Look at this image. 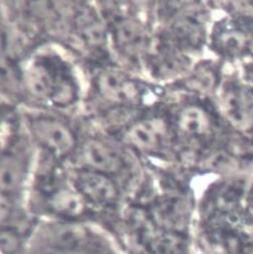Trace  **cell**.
<instances>
[{"label":"cell","mask_w":253,"mask_h":254,"mask_svg":"<svg viewBox=\"0 0 253 254\" xmlns=\"http://www.w3.org/2000/svg\"><path fill=\"white\" fill-rule=\"evenodd\" d=\"M24 81L35 98L52 101L58 106H67L74 98L72 81L47 62L30 64L24 72Z\"/></svg>","instance_id":"6da1fadb"},{"label":"cell","mask_w":253,"mask_h":254,"mask_svg":"<svg viewBox=\"0 0 253 254\" xmlns=\"http://www.w3.org/2000/svg\"><path fill=\"white\" fill-rule=\"evenodd\" d=\"M32 130L37 141L54 155L63 156L74 145V137L71 131L57 120L38 119L32 124Z\"/></svg>","instance_id":"7a4b0ae2"},{"label":"cell","mask_w":253,"mask_h":254,"mask_svg":"<svg viewBox=\"0 0 253 254\" xmlns=\"http://www.w3.org/2000/svg\"><path fill=\"white\" fill-rule=\"evenodd\" d=\"M97 84L101 95L112 103L133 104L138 102L140 97L136 82L116 69L102 72L98 77Z\"/></svg>","instance_id":"3957f363"},{"label":"cell","mask_w":253,"mask_h":254,"mask_svg":"<svg viewBox=\"0 0 253 254\" xmlns=\"http://www.w3.org/2000/svg\"><path fill=\"white\" fill-rule=\"evenodd\" d=\"M75 185L80 195L97 204H111L118 198V190L114 182L106 174L90 169L77 173Z\"/></svg>","instance_id":"277c9868"},{"label":"cell","mask_w":253,"mask_h":254,"mask_svg":"<svg viewBox=\"0 0 253 254\" xmlns=\"http://www.w3.org/2000/svg\"><path fill=\"white\" fill-rule=\"evenodd\" d=\"M81 160L90 170L104 174L118 172L122 167L120 154L104 142L91 140L83 146Z\"/></svg>","instance_id":"5b68a950"},{"label":"cell","mask_w":253,"mask_h":254,"mask_svg":"<svg viewBox=\"0 0 253 254\" xmlns=\"http://www.w3.org/2000/svg\"><path fill=\"white\" fill-rule=\"evenodd\" d=\"M178 126L180 131L187 137L199 138L209 133L210 121L201 108L189 106L181 112Z\"/></svg>","instance_id":"8992f818"},{"label":"cell","mask_w":253,"mask_h":254,"mask_svg":"<svg viewBox=\"0 0 253 254\" xmlns=\"http://www.w3.org/2000/svg\"><path fill=\"white\" fill-rule=\"evenodd\" d=\"M163 134L154 122H140L134 125L128 132V139L137 148L143 151H156L162 145Z\"/></svg>","instance_id":"52a82bcc"},{"label":"cell","mask_w":253,"mask_h":254,"mask_svg":"<svg viewBox=\"0 0 253 254\" xmlns=\"http://www.w3.org/2000/svg\"><path fill=\"white\" fill-rule=\"evenodd\" d=\"M50 205L58 214L68 217L77 216L83 210L81 195L67 188L56 191L50 198Z\"/></svg>","instance_id":"ba28073f"},{"label":"cell","mask_w":253,"mask_h":254,"mask_svg":"<svg viewBox=\"0 0 253 254\" xmlns=\"http://www.w3.org/2000/svg\"><path fill=\"white\" fill-rule=\"evenodd\" d=\"M224 101L229 116L235 118L237 122L242 124L248 122L251 117L250 112L252 111V106L246 94L234 88L226 93Z\"/></svg>","instance_id":"9c48e42d"},{"label":"cell","mask_w":253,"mask_h":254,"mask_svg":"<svg viewBox=\"0 0 253 254\" xmlns=\"http://www.w3.org/2000/svg\"><path fill=\"white\" fill-rule=\"evenodd\" d=\"M23 179V167L19 161L4 156L1 163V187L3 192H9L19 187Z\"/></svg>","instance_id":"30bf717a"},{"label":"cell","mask_w":253,"mask_h":254,"mask_svg":"<svg viewBox=\"0 0 253 254\" xmlns=\"http://www.w3.org/2000/svg\"><path fill=\"white\" fill-rule=\"evenodd\" d=\"M117 38L119 44L126 50L135 51L143 45L141 30L130 22H123L118 26Z\"/></svg>","instance_id":"8fae6325"}]
</instances>
